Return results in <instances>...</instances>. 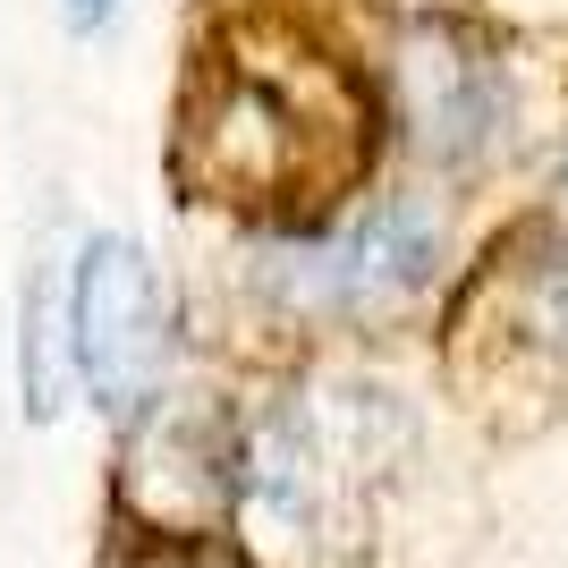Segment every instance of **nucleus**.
<instances>
[{
    "mask_svg": "<svg viewBox=\"0 0 568 568\" xmlns=\"http://www.w3.org/2000/svg\"><path fill=\"white\" fill-rule=\"evenodd\" d=\"M407 450V416L374 382H297L272 407L246 416V500L237 526H255V560L297 544H348L356 518L374 509L390 458Z\"/></svg>",
    "mask_w": 568,
    "mask_h": 568,
    "instance_id": "obj_2",
    "label": "nucleus"
},
{
    "mask_svg": "<svg viewBox=\"0 0 568 568\" xmlns=\"http://www.w3.org/2000/svg\"><path fill=\"white\" fill-rule=\"evenodd\" d=\"M18 382H26V416L51 425L77 390V365H69V288L34 281L26 297V339H18Z\"/></svg>",
    "mask_w": 568,
    "mask_h": 568,
    "instance_id": "obj_8",
    "label": "nucleus"
},
{
    "mask_svg": "<svg viewBox=\"0 0 568 568\" xmlns=\"http://www.w3.org/2000/svg\"><path fill=\"white\" fill-rule=\"evenodd\" d=\"M246 500V416L221 407L213 390H162L128 416L119 450V518L162 551L221 544Z\"/></svg>",
    "mask_w": 568,
    "mask_h": 568,
    "instance_id": "obj_4",
    "label": "nucleus"
},
{
    "mask_svg": "<svg viewBox=\"0 0 568 568\" xmlns=\"http://www.w3.org/2000/svg\"><path fill=\"white\" fill-rule=\"evenodd\" d=\"M162 568H263V560L230 551V544H195V551H162Z\"/></svg>",
    "mask_w": 568,
    "mask_h": 568,
    "instance_id": "obj_9",
    "label": "nucleus"
},
{
    "mask_svg": "<svg viewBox=\"0 0 568 568\" xmlns=\"http://www.w3.org/2000/svg\"><path fill=\"white\" fill-rule=\"evenodd\" d=\"M170 297H162V272L136 237L94 230L69 263V365H77V390L102 407V416H144V407L170 390Z\"/></svg>",
    "mask_w": 568,
    "mask_h": 568,
    "instance_id": "obj_5",
    "label": "nucleus"
},
{
    "mask_svg": "<svg viewBox=\"0 0 568 568\" xmlns=\"http://www.w3.org/2000/svg\"><path fill=\"white\" fill-rule=\"evenodd\" d=\"M374 102L323 43L288 26H230L204 43L170 111V179L195 204L255 221H306L356 187Z\"/></svg>",
    "mask_w": 568,
    "mask_h": 568,
    "instance_id": "obj_1",
    "label": "nucleus"
},
{
    "mask_svg": "<svg viewBox=\"0 0 568 568\" xmlns=\"http://www.w3.org/2000/svg\"><path fill=\"white\" fill-rule=\"evenodd\" d=\"M500 323L526 356H544L568 374V246H544V255L509 263L500 281Z\"/></svg>",
    "mask_w": 568,
    "mask_h": 568,
    "instance_id": "obj_7",
    "label": "nucleus"
},
{
    "mask_svg": "<svg viewBox=\"0 0 568 568\" xmlns=\"http://www.w3.org/2000/svg\"><path fill=\"white\" fill-rule=\"evenodd\" d=\"M111 9H119V0H69V26H102Z\"/></svg>",
    "mask_w": 568,
    "mask_h": 568,
    "instance_id": "obj_10",
    "label": "nucleus"
},
{
    "mask_svg": "<svg viewBox=\"0 0 568 568\" xmlns=\"http://www.w3.org/2000/svg\"><path fill=\"white\" fill-rule=\"evenodd\" d=\"M433 281H442V213L416 195H374L255 255V288L288 323H390Z\"/></svg>",
    "mask_w": 568,
    "mask_h": 568,
    "instance_id": "obj_3",
    "label": "nucleus"
},
{
    "mask_svg": "<svg viewBox=\"0 0 568 568\" xmlns=\"http://www.w3.org/2000/svg\"><path fill=\"white\" fill-rule=\"evenodd\" d=\"M560 204H568V179H560Z\"/></svg>",
    "mask_w": 568,
    "mask_h": 568,
    "instance_id": "obj_11",
    "label": "nucleus"
},
{
    "mask_svg": "<svg viewBox=\"0 0 568 568\" xmlns=\"http://www.w3.org/2000/svg\"><path fill=\"white\" fill-rule=\"evenodd\" d=\"M399 85H407V119H416V136H425L433 153H450V162H467L475 144L500 128V77H493V60L458 51L450 34H416L407 60H399Z\"/></svg>",
    "mask_w": 568,
    "mask_h": 568,
    "instance_id": "obj_6",
    "label": "nucleus"
}]
</instances>
